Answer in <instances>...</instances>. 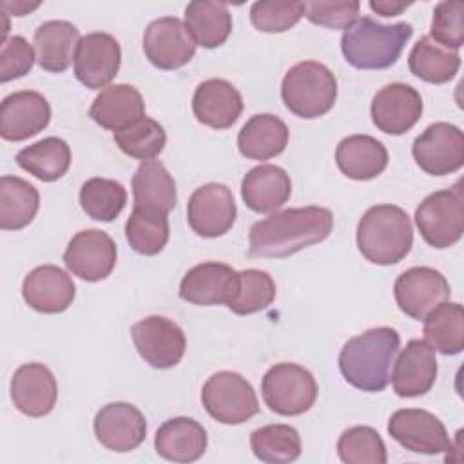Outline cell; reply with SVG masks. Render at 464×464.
<instances>
[{"label": "cell", "mask_w": 464, "mask_h": 464, "mask_svg": "<svg viewBox=\"0 0 464 464\" xmlns=\"http://www.w3.org/2000/svg\"><path fill=\"white\" fill-rule=\"evenodd\" d=\"M334 228V216L324 207H301L276 212L252 225L248 256L288 257L324 241Z\"/></svg>", "instance_id": "obj_1"}, {"label": "cell", "mask_w": 464, "mask_h": 464, "mask_svg": "<svg viewBox=\"0 0 464 464\" xmlns=\"http://www.w3.org/2000/svg\"><path fill=\"white\" fill-rule=\"evenodd\" d=\"M401 337L395 328L379 326L348 339L339 353V370L348 384L362 392H382Z\"/></svg>", "instance_id": "obj_2"}, {"label": "cell", "mask_w": 464, "mask_h": 464, "mask_svg": "<svg viewBox=\"0 0 464 464\" xmlns=\"http://www.w3.org/2000/svg\"><path fill=\"white\" fill-rule=\"evenodd\" d=\"M413 27L406 22L384 25L370 16L357 18L341 36L344 60L355 69L379 71L397 63Z\"/></svg>", "instance_id": "obj_3"}, {"label": "cell", "mask_w": 464, "mask_h": 464, "mask_svg": "<svg viewBox=\"0 0 464 464\" xmlns=\"http://www.w3.org/2000/svg\"><path fill=\"white\" fill-rule=\"evenodd\" d=\"M413 245V227L406 210L397 205L370 207L357 223L359 252L373 265L402 261Z\"/></svg>", "instance_id": "obj_4"}, {"label": "cell", "mask_w": 464, "mask_h": 464, "mask_svg": "<svg viewBox=\"0 0 464 464\" xmlns=\"http://www.w3.org/2000/svg\"><path fill=\"white\" fill-rule=\"evenodd\" d=\"M285 107L304 120L324 116L337 100V80L319 62L306 60L290 67L281 83Z\"/></svg>", "instance_id": "obj_5"}, {"label": "cell", "mask_w": 464, "mask_h": 464, "mask_svg": "<svg viewBox=\"0 0 464 464\" xmlns=\"http://www.w3.org/2000/svg\"><path fill=\"white\" fill-rule=\"evenodd\" d=\"M263 401L270 411L295 417L308 411L317 399V382L310 370L295 362H279L268 368L261 381Z\"/></svg>", "instance_id": "obj_6"}, {"label": "cell", "mask_w": 464, "mask_h": 464, "mask_svg": "<svg viewBox=\"0 0 464 464\" xmlns=\"http://www.w3.org/2000/svg\"><path fill=\"white\" fill-rule=\"evenodd\" d=\"M201 402L207 413L228 426L243 424L259 411V401L252 384L237 372L212 373L201 388Z\"/></svg>", "instance_id": "obj_7"}, {"label": "cell", "mask_w": 464, "mask_h": 464, "mask_svg": "<svg viewBox=\"0 0 464 464\" xmlns=\"http://www.w3.org/2000/svg\"><path fill=\"white\" fill-rule=\"evenodd\" d=\"M415 225L433 248H450L464 232V205L460 185L435 190L415 210Z\"/></svg>", "instance_id": "obj_8"}, {"label": "cell", "mask_w": 464, "mask_h": 464, "mask_svg": "<svg viewBox=\"0 0 464 464\" xmlns=\"http://www.w3.org/2000/svg\"><path fill=\"white\" fill-rule=\"evenodd\" d=\"M411 154L426 174H453L464 163V134L457 125L446 121L431 123L415 138Z\"/></svg>", "instance_id": "obj_9"}, {"label": "cell", "mask_w": 464, "mask_h": 464, "mask_svg": "<svg viewBox=\"0 0 464 464\" xmlns=\"http://www.w3.org/2000/svg\"><path fill=\"white\" fill-rule=\"evenodd\" d=\"M132 343L141 359L158 370L176 366L187 348V339L179 324L163 317L149 315L130 328Z\"/></svg>", "instance_id": "obj_10"}, {"label": "cell", "mask_w": 464, "mask_h": 464, "mask_svg": "<svg viewBox=\"0 0 464 464\" xmlns=\"http://www.w3.org/2000/svg\"><path fill=\"white\" fill-rule=\"evenodd\" d=\"M388 433L413 453L439 455L450 453L451 450V440L442 420L420 408H404L392 413Z\"/></svg>", "instance_id": "obj_11"}, {"label": "cell", "mask_w": 464, "mask_h": 464, "mask_svg": "<svg viewBox=\"0 0 464 464\" xmlns=\"http://www.w3.org/2000/svg\"><path fill=\"white\" fill-rule=\"evenodd\" d=\"M116 243L107 232L98 228H87L74 234L63 252L67 270L89 283L109 277L116 266Z\"/></svg>", "instance_id": "obj_12"}, {"label": "cell", "mask_w": 464, "mask_h": 464, "mask_svg": "<svg viewBox=\"0 0 464 464\" xmlns=\"http://www.w3.org/2000/svg\"><path fill=\"white\" fill-rule=\"evenodd\" d=\"M237 216L232 190L223 183L198 187L187 203V221L201 237L225 236Z\"/></svg>", "instance_id": "obj_13"}, {"label": "cell", "mask_w": 464, "mask_h": 464, "mask_svg": "<svg viewBox=\"0 0 464 464\" xmlns=\"http://www.w3.org/2000/svg\"><path fill=\"white\" fill-rule=\"evenodd\" d=\"M450 294L448 279L431 266L408 268L393 285L397 306L417 321H422L437 304L448 301Z\"/></svg>", "instance_id": "obj_14"}, {"label": "cell", "mask_w": 464, "mask_h": 464, "mask_svg": "<svg viewBox=\"0 0 464 464\" xmlns=\"http://www.w3.org/2000/svg\"><path fill=\"white\" fill-rule=\"evenodd\" d=\"M143 53L154 67L174 71L194 58L196 44L190 38L185 22L178 16H161L152 20L145 29Z\"/></svg>", "instance_id": "obj_15"}, {"label": "cell", "mask_w": 464, "mask_h": 464, "mask_svg": "<svg viewBox=\"0 0 464 464\" xmlns=\"http://www.w3.org/2000/svg\"><path fill=\"white\" fill-rule=\"evenodd\" d=\"M121 65V47L109 33H89L80 38L74 54V76L87 89H105Z\"/></svg>", "instance_id": "obj_16"}, {"label": "cell", "mask_w": 464, "mask_h": 464, "mask_svg": "<svg viewBox=\"0 0 464 464\" xmlns=\"http://www.w3.org/2000/svg\"><path fill=\"white\" fill-rule=\"evenodd\" d=\"M422 109V98L417 89L408 83L393 82L377 91L370 105V114L379 130L401 136L420 120Z\"/></svg>", "instance_id": "obj_17"}, {"label": "cell", "mask_w": 464, "mask_h": 464, "mask_svg": "<svg viewBox=\"0 0 464 464\" xmlns=\"http://www.w3.org/2000/svg\"><path fill=\"white\" fill-rule=\"evenodd\" d=\"M96 440L111 451L127 453L136 450L147 437L143 413L130 402H109L92 422Z\"/></svg>", "instance_id": "obj_18"}, {"label": "cell", "mask_w": 464, "mask_h": 464, "mask_svg": "<svg viewBox=\"0 0 464 464\" xmlns=\"http://www.w3.org/2000/svg\"><path fill=\"white\" fill-rule=\"evenodd\" d=\"M51 121V105L36 91H16L0 103V136L24 141L42 132Z\"/></svg>", "instance_id": "obj_19"}, {"label": "cell", "mask_w": 464, "mask_h": 464, "mask_svg": "<svg viewBox=\"0 0 464 464\" xmlns=\"http://www.w3.org/2000/svg\"><path fill=\"white\" fill-rule=\"evenodd\" d=\"M11 399L18 411L27 417H45L58 399V384L53 372L42 362L18 366L11 379Z\"/></svg>", "instance_id": "obj_20"}, {"label": "cell", "mask_w": 464, "mask_h": 464, "mask_svg": "<svg viewBox=\"0 0 464 464\" xmlns=\"http://www.w3.org/2000/svg\"><path fill=\"white\" fill-rule=\"evenodd\" d=\"M237 272L227 263L205 261L192 266L179 283V297L198 306L228 304L236 290Z\"/></svg>", "instance_id": "obj_21"}, {"label": "cell", "mask_w": 464, "mask_h": 464, "mask_svg": "<svg viewBox=\"0 0 464 464\" xmlns=\"http://www.w3.org/2000/svg\"><path fill=\"white\" fill-rule=\"evenodd\" d=\"M435 350L422 339H411L401 350L393 373L392 386L399 397H419L431 390L437 379Z\"/></svg>", "instance_id": "obj_22"}, {"label": "cell", "mask_w": 464, "mask_h": 464, "mask_svg": "<svg viewBox=\"0 0 464 464\" xmlns=\"http://www.w3.org/2000/svg\"><path fill=\"white\" fill-rule=\"evenodd\" d=\"M22 295L40 314H60L72 304L76 286L71 276L60 266L40 265L24 277Z\"/></svg>", "instance_id": "obj_23"}, {"label": "cell", "mask_w": 464, "mask_h": 464, "mask_svg": "<svg viewBox=\"0 0 464 464\" xmlns=\"http://www.w3.org/2000/svg\"><path fill=\"white\" fill-rule=\"evenodd\" d=\"M192 112L199 123L216 130H225L241 116L243 98L230 82L210 78L196 87Z\"/></svg>", "instance_id": "obj_24"}, {"label": "cell", "mask_w": 464, "mask_h": 464, "mask_svg": "<svg viewBox=\"0 0 464 464\" xmlns=\"http://www.w3.org/2000/svg\"><path fill=\"white\" fill-rule=\"evenodd\" d=\"M89 116L107 130H123L145 116L141 92L129 83H114L94 98Z\"/></svg>", "instance_id": "obj_25"}, {"label": "cell", "mask_w": 464, "mask_h": 464, "mask_svg": "<svg viewBox=\"0 0 464 464\" xmlns=\"http://www.w3.org/2000/svg\"><path fill=\"white\" fill-rule=\"evenodd\" d=\"M290 176L277 165H257L250 169L241 181V198L245 205L257 214L279 210L290 199Z\"/></svg>", "instance_id": "obj_26"}, {"label": "cell", "mask_w": 464, "mask_h": 464, "mask_svg": "<svg viewBox=\"0 0 464 464\" xmlns=\"http://www.w3.org/2000/svg\"><path fill=\"white\" fill-rule=\"evenodd\" d=\"M207 430L190 417H174L165 420L154 437V448L160 457L170 462H194L207 450Z\"/></svg>", "instance_id": "obj_27"}, {"label": "cell", "mask_w": 464, "mask_h": 464, "mask_svg": "<svg viewBox=\"0 0 464 464\" xmlns=\"http://www.w3.org/2000/svg\"><path fill=\"white\" fill-rule=\"evenodd\" d=\"M335 163L346 178L368 181L384 172L388 165V150L373 136L352 134L339 141L335 149Z\"/></svg>", "instance_id": "obj_28"}, {"label": "cell", "mask_w": 464, "mask_h": 464, "mask_svg": "<svg viewBox=\"0 0 464 464\" xmlns=\"http://www.w3.org/2000/svg\"><path fill=\"white\" fill-rule=\"evenodd\" d=\"M34 51L38 65L47 72H63L74 60L80 44L76 25L67 20H49L34 31Z\"/></svg>", "instance_id": "obj_29"}, {"label": "cell", "mask_w": 464, "mask_h": 464, "mask_svg": "<svg viewBox=\"0 0 464 464\" xmlns=\"http://www.w3.org/2000/svg\"><path fill=\"white\" fill-rule=\"evenodd\" d=\"M288 145V127L274 114H254L237 134V149L248 160L265 161L281 154Z\"/></svg>", "instance_id": "obj_30"}, {"label": "cell", "mask_w": 464, "mask_h": 464, "mask_svg": "<svg viewBox=\"0 0 464 464\" xmlns=\"http://www.w3.org/2000/svg\"><path fill=\"white\" fill-rule=\"evenodd\" d=\"M134 208L169 214L178 203L176 183L165 165L158 160L141 161L132 176Z\"/></svg>", "instance_id": "obj_31"}, {"label": "cell", "mask_w": 464, "mask_h": 464, "mask_svg": "<svg viewBox=\"0 0 464 464\" xmlns=\"http://www.w3.org/2000/svg\"><path fill=\"white\" fill-rule=\"evenodd\" d=\"M185 27L196 45L216 49L232 33V14L227 4L194 0L185 7Z\"/></svg>", "instance_id": "obj_32"}, {"label": "cell", "mask_w": 464, "mask_h": 464, "mask_svg": "<svg viewBox=\"0 0 464 464\" xmlns=\"http://www.w3.org/2000/svg\"><path fill=\"white\" fill-rule=\"evenodd\" d=\"M20 169L33 174L36 179L51 183L60 179L71 167V149L65 140L49 136L16 154Z\"/></svg>", "instance_id": "obj_33"}, {"label": "cell", "mask_w": 464, "mask_h": 464, "mask_svg": "<svg viewBox=\"0 0 464 464\" xmlns=\"http://www.w3.org/2000/svg\"><path fill=\"white\" fill-rule=\"evenodd\" d=\"M40 208V194L34 185L18 176L0 178V228H25Z\"/></svg>", "instance_id": "obj_34"}, {"label": "cell", "mask_w": 464, "mask_h": 464, "mask_svg": "<svg viewBox=\"0 0 464 464\" xmlns=\"http://www.w3.org/2000/svg\"><path fill=\"white\" fill-rule=\"evenodd\" d=\"M408 65L413 76L420 78L422 82L440 85L455 78L460 67V56L457 51L439 45L426 34L413 44L408 56Z\"/></svg>", "instance_id": "obj_35"}, {"label": "cell", "mask_w": 464, "mask_h": 464, "mask_svg": "<svg viewBox=\"0 0 464 464\" xmlns=\"http://www.w3.org/2000/svg\"><path fill=\"white\" fill-rule=\"evenodd\" d=\"M424 341L444 355L464 350V310L460 303L442 301L424 319Z\"/></svg>", "instance_id": "obj_36"}, {"label": "cell", "mask_w": 464, "mask_h": 464, "mask_svg": "<svg viewBox=\"0 0 464 464\" xmlns=\"http://www.w3.org/2000/svg\"><path fill=\"white\" fill-rule=\"evenodd\" d=\"M252 453L268 464H286L301 457L299 431L288 424H266L250 433Z\"/></svg>", "instance_id": "obj_37"}, {"label": "cell", "mask_w": 464, "mask_h": 464, "mask_svg": "<svg viewBox=\"0 0 464 464\" xmlns=\"http://www.w3.org/2000/svg\"><path fill=\"white\" fill-rule=\"evenodd\" d=\"M169 234L167 214L156 210L132 208L125 223V237L132 250L141 256L160 254L169 241Z\"/></svg>", "instance_id": "obj_38"}, {"label": "cell", "mask_w": 464, "mask_h": 464, "mask_svg": "<svg viewBox=\"0 0 464 464\" xmlns=\"http://www.w3.org/2000/svg\"><path fill=\"white\" fill-rule=\"evenodd\" d=\"M127 203V190L116 179L91 178L80 188V205L83 212L96 219L109 223L116 219Z\"/></svg>", "instance_id": "obj_39"}, {"label": "cell", "mask_w": 464, "mask_h": 464, "mask_svg": "<svg viewBox=\"0 0 464 464\" xmlns=\"http://www.w3.org/2000/svg\"><path fill=\"white\" fill-rule=\"evenodd\" d=\"M276 299V283L272 276L259 268L237 272L236 290L227 304L237 315H250L268 308Z\"/></svg>", "instance_id": "obj_40"}, {"label": "cell", "mask_w": 464, "mask_h": 464, "mask_svg": "<svg viewBox=\"0 0 464 464\" xmlns=\"http://www.w3.org/2000/svg\"><path fill=\"white\" fill-rule=\"evenodd\" d=\"M114 143L120 150L134 160H154L167 143L165 129L152 118L143 116L130 127L114 132Z\"/></svg>", "instance_id": "obj_41"}, {"label": "cell", "mask_w": 464, "mask_h": 464, "mask_svg": "<svg viewBox=\"0 0 464 464\" xmlns=\"http://www.w3.org/2000/svg\"><path fill=\"white\" fill-rule=\"evenodd\" d=\"M339 459L346 464H386V446L381 435L370 426H353L337 440Z\"/></svg>", "instance_id": "obj_42"}, {"label": "cell", "mask_w": 464, "mask_h": 464, "mask_svg": "<svg viewBox=\"0 0 464 464\" xmlns=\"http://www.w3.org/2000/svg\"><path fill=\"white\" fill-rule=\"evenodd\" d=\"M446 49H459L464 45V2L444 0L433 9L431 29L428 34Z\"/></svg>", "instance_id": "obj_43"}, {"label": "cell", "mask_w": 464, "mask_h": 464, "mask_svg": "<svg viewBox=\"0 0 464 464\" xmlns=\"http://www.w3.org/2000/svg\"><path fill=\"white\" fill-rule=\"evenodd\" d=\"M304 16V2H254L250 22L263 33H285Z\"/></svg>", "instance_id": "obj_44"}, {"label": "cell", "mask_w": 464, "mask_h": 464, "mask_svg": "<svg viewBox=\"0 0 464 464\" xmlns=\"http://www.w3.org/2000/svg\"><path fill=\"white\" fill-rule=\"evenodd\" d=\"M361 4L357 0H314L304 2V16L328 29H348L359 14Z\"/></svg>", "instance_id": "obj_45"}, {"label": "cell", "mask_w": 464, "mask_h": 464, "mask_svg": "<svg viewBox=\"0 0 464 464\" xmlns=\"http://www.w3.org/2000/svg\"><path fill=\"white\" fill-rule=\"evenodd\" d=\"M34 60L36 54L24 36H9L0 47V82L5 83L25 76L33 69Z\"/></svg>", "instance_id": "obj_46"}, {"label": "cell", "mask_w": 464, "mask_h": 464, "mask_svg": "<svg viewBox=\"0 0 464 464\" xmlns=\"http://www.w3.org/2000/svg\"><path fill=\"white\" fill-rule=\"evenodd\" d=\"M368 5H370L372 11H375L381 16H397L402 11H406L411 4L410 2H397V0H377V2L372 0Z\"/></svg>", "instance_id": "obj_47"}, {"label": "cell", "mask_w": 464, "mask_h": 464, "mask_svg": "<svg viewBox=\"0 0 464 464\" xmlns=\"http://www.w3.org/2000/svg\"><path fill=\"white\" fill-rule=\"evenodd\" d=\"M40 5V2H34V4H29V2H4L2 7L4 11H9V14H14V16H24L27 14L29 11L36 9Z\"/></svg>", "instance_id": "obj_48"}]
</instances>
